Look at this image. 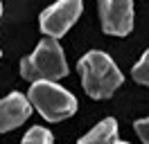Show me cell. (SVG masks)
<instances>
[{"instance_id": "obj_1", "label": "cell", "mask_w": 149, "mask_h": 144, "mask_svg": "<svg viewBox=\"0 0 149 144\" xmlns=\"http://www.w3.org/2000/svg\"><path fill=\"white\" fill-rule=\"evenodd\" d=\"M77 70L81 74L86 95L93 99H109L124 81V74L115 65V61L102 50L86 52L77 63Z\"/></svg>"}, {"instance_id": "obj_2", "label": "cell", "mask_w": 149, "mask_h": 144, "mask_svg": "<svg viewBox=\"0 0 149 144\" xmlns=\"http://www.w3.org/2000/svg\"><path fill=\"white\" fill-rule=\"evenodd\" d=\"M20 74L32 83L63 79L68 74V63H65V54L59 45V38L45 36L36 45V50L20 61Z\"/></svg>"}, {"instance_id": "obj_3", "label": "cell", "mask_w": 149, "mask_h": 144, "mask_svg": "<svg viewBox=\"0 0 149 144\" xmlns=\"http://www.w3.org/2000/svg\"><path fill=\"white\" fill-rule=\"evenodd\" d=\"M32 108H36L47 122H63L77 113V99L70 90L61 88L56 81H34L27 92Z\"/></svg>"}, {"instance_id": "obj_4", "label": "cell", "mask_w": 149, "mask_h": 144, "mask_svg": "<svg viewBox=\"0 0 149 144\" xmlns=\"http://www.w3.org/2000/svg\"><path fill=\"white\" fill-rule=\"evenodd\" d=\"M81 9H84L81 0H59L56 5L47 7L41 14V32L54 38L63 36L81 16Z\"/></svg>"}, {"instance_id": "obj_5", "label": "cell", "mask_w": 149, "mask_h": 144, "mask_svg": "<svg viewBox=\"0 0 149 144\" xmlns=\"http://www.w3.org/2000/svg\"><path fill=\"white\" fill-rule=\"evenodd\" d=\"M102 29L111 36H127L133 29V0H100Z\"/></svg>"}, {"instance_id": "obj_6", "label": "cell", "mask_w": 149, "mask_h": 144, "mask_svg": "<svg viewBox=\"0 0 149 144\" xmlns=\"http://www.w3.org/2000/svg\"><path fill=\"white\" fill-rule=\"evenodd\" d=\"M32 115V104L25 95L11 92L0 99V133H7L18 128L27 117Z\"/></svg>"}, {"instance_id": "obj_7", "label": "cell", "mask_w": 149, "mask_h": 144, "mask_svg": "<svg viewBox=\"0 0 149 144\" xmlns=\"http://www.w3.org/2000/svg\"><path fill=\"white\" fill-rule=\"evenodd\" d=\"M115 140H118V122L113 117H106L97 126H93V131L81 135L77 144H115Z\"/></svg>"}, {"instance_id": "obj_8", "label": "cell", "mask_w": 149, "mask_h": 144, "mask_svg": "<svg viewBox=\"0 0 149 144\" xmlns=\"http://www.w3.org/2000/svg\"><path fill=\"white\" fill-rule=\"evenodd\" d=\"M23 144H54V137H52V133L47 128L34 126V128H29L27 133H25Z\"/></svg>"}, {"instance_id": "obj_9", "label": "cell", "mask_w": 149, "mask_h": 144, "mask_svg": "<svg viewBox=\"0 0 149 144\" xmlns=\"http://www.w3.org/2000/svg\"><path fill=\"white\" fill-rule=\"evenodd\" d=\"M131 77L142 83V86H149V50L142 56H140V61L133 65V70H131Z\"/></svg>"}, {"instance_id": "obj_10", "label": "cell", "mask_w": 149, "mask_h": 144, "mask_svg": "<svg viewBox=\"0 0 149 144\" xmlns=\"http://www.w3.org/2000/svg\"><path fill=\"white\" fill-rule=\"evenodd\" d=\"M136 133H138V137L142 140V144H149V117L136 122Z\"/></svg>"}, {"instance_id": "obj_11", "label": "cell", "mask_w": 149, "mask_h": 144, "mask_svg": "<svg viewBox=\"0 0 149 144\" xmlns=\"http://www.w3.org/2000/svg\"><path fill=\"white\" fill-rule=\"evenodd\" d=\"M115 144H129V142H120V140H115Z\"/></svg>"}, {"instance_id": "obj_12", "label": "cell", "mask_w": 149, "mask_h": 144, "mask_svg": "<svg viewBox=\"0 0 149 144\" xmlns=\"http://www.w3.org/2000/svg\"><path fill=\"white\" fill-rule=\"evenodd\" d=\"M0 18H2V2H0Z\"/></svg>"}]
</instances>
